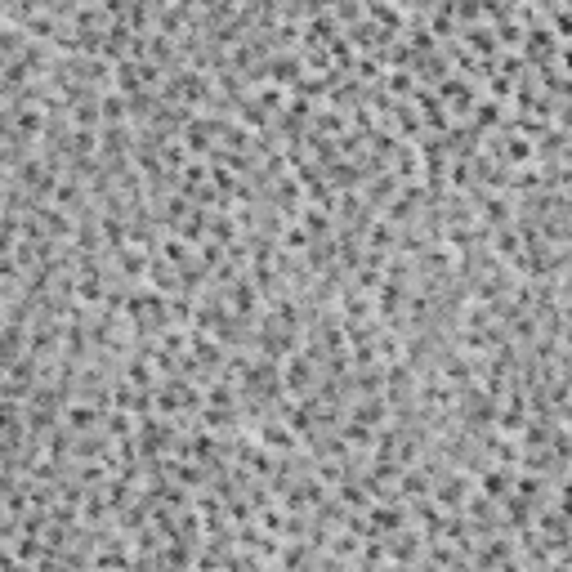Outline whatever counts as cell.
<instances>
[{"label": "cell", "mask_w": 572, "mask_h": 572, "mask_svg": "<svg viewBox=\"0 0 572 572\" xmlns=\"http://www.w3.org/2000/svg\"><path fill=\"white\" fill-rule=\"evenodd\" d=\"M260 443H269V447H291V443H295V434H291V430H282L277 421H269V425L260 430Z\"/></svg>", "instance_id": "6da1fadb"}, {"label": "cell", "mask_w": 572, "mask_h": 572, "mask_svg": "<svg viewBox=\"0 0 572 572\" xmlns=\"http://www.w3.org/2000/svg\"><path fill=\"white\" fill-rule=\"evenodd\" d=\"M483 219H488V224H510V201L483 197Z\"/></svg>", "instance_id": "7a4b0ae2"}, {"label": "cell", "mask_w": 572, "mask_h": 572, "mask_svg": "<svg viewBox=\"0 0 572 572\" xmlns=\"http://www.w3.org/2000/svg\"><path fill=\"white\" fill-rule=\"evenodd\" d=\"M416 550H421V541H416L412 532H403L398 541H389V554H394V559H412Z\"/></svg>", "instance_id": "3957f363"}, {"label": "cell", "mask_w": 572, "mask_h": 572, "mask_svg": "<svg viewBox=\"0 0 572 572\" xmlns=\"http://www.w3.org/2000/svg\"><path fill=\"white\" fill-rule=\"evenodd\" d=\"M371 523H375V527H398V523H403V510L375 506V510H371Z\"/></svg>", "instance_id": "277c9868"}, {"label": "cell", "mask_w": 572, "mask_h": 572, "mask_svg": "<svg viewBox=\"0 0 572 572\" xmlns=\"http://www.w3.org/2000/svg\"><path fill=\"white\" fill-rule=\"evenodd\" d=\"M460 497H465V488H460L456 479H451V483H443V488H438V501H443L447 510H456V506H460Z\"/></svg>", "instance_id": "5b68a950"}]
</instances>
